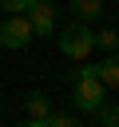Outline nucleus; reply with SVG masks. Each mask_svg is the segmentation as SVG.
<instances>
[{"label":"nucleus","instance_id":"obj_10","mask_svg":"<svg viewBox=\"0 0 119 127\" xmlns=\"http://www.w3.org/2000/svg\"><path fill=\"white\" fill-rule=\"evenodd\" d=\"M48 119H52V127H83V123H79L75 115H67V111H60V115H48Z\"/></svg>","mask_w":119,"mask_h":127},{"label":"nucleus","instance_id":"obj_9","mask_svg":"<svg viewBox=\"0 0 119 127\" xmlns=\"http://www.w3.org/2000/svg\"><path fill=\"white\" fill-rule=\"evenodd\" d=\"M95 48H99V52H119V32H115V28L95 32Z\"/></svg>","mask_w":119,"mask_h":127},{"label":"nucleus","instance_id":"obj_4","mask_svg":"<svg viewBox=\"0 0 119 127\" xmlns=\"http://www.w3.org/2000/svg\"><path fill=\"white\" fill-rule=\"evenodd\" d=\"M24 16H28V24H32L36 36H52L56 32V4L52 0H28Z\"/></svg>","mask_w":119,"mask_h":127},{"label":"nucleus","instance_id":"obj_8","mask_svg":"<svg viewBox=\"0 0 119 127\" xmlns=\"http://www.w3.org/2000/svg\"><path fill=\"white\" fill-rule=\"evenodd\" d=\"M91 115H95L103 127H119V107H115V103H107V99H103V103H99Z\"/></svg>","mask_w":119,"mask_h":127},{"label":"nucleus","instance_id":"obj_2","mask_svg":"<svg viewBox=\"0 0 119 127\" xmlns=\"http://www.w3.org/2000/svg\"><path fill=\"white\" fill-rule=\"evenodd\" d=\"M32 40H36V32H32V24H28V16H24V12H16V16H4V20H0V48L20 52V48H28Z\"/></svg>","mask_w":119,"mask_h":127},{"label":"nucleus","instance_id":"obj_3","mask_svg":"<svg viewBox=\"0 0 119 127\" xmlns=\"http://www.w3.org/2000/svg\"><path fill=\"white\" fill-rule=\"evenodd\" d=\"M71 99H75V107H79V111H95V107L107 99V87H103L95 75H79V79H75Z\"/></svg>","mask_w":119,"mask_h":127},{"label":"nucleus","instance_id":"obj_13","mask_svg":"<svg viewBox=\"0 0 119 127\" xmlns=\"http://www.w3.org/2000/svg\"><path fill=\"white\" fill-rule=\"evenodd\" d=\"M111 4H119V0H111Z\"/></svg>","mask_w":119,"mask_h":127},{"label":"nucleus","instance_id":"obj_12","mask_svg":"<svg viewBox=\"0 0 119 127\" xmlns=\"http://www.w3.org/2000/svg\"><path fill=\"white\" fill-rule=\"evenodd\" d=\"M16 127H52V119H24V123H16Z\"/></svg>","mask_w":119,"mask_h":127},{"label":"nucleus","instance_id":"obj_6","mask_svg":"<svg viewBox=\"0 0 119 127\" xmlns=\"http://www.w3.org/2000/svg\"><path fill=\"white\" fill-rule=\"evenodd\" d=\"M24 107H28V115H32V119H48V115H52V107H48V95H44V91H28V95H24Z\"/></svg>","mask_w":119,"mask_h":127},{"label":"nucleus","instance_id":"obj_7","mask_svg":"<svg viewBox=\"0 0 119 127\" xmlns=\"http://www.w3.org/2000/svg\"><path fill=\"white\" fill-rule=\"evenodd\" d=\"M67 8H71V16H75V20H83V24H87V20H95V16L103 12V0H71Z\"/></svg>","mask_w":119,"mask_h":127},{"label":"nucleus","instance_id":"obj_11","mask_svg":"<svg viewBox=\"0 0 119 127\" xmlns=\"http://www.w3.org/2000/svg\"><path fill=\"white\" fill-rule=\"evenodd\" d=\"M0 8H4V16H16V12L28 8V0H0Z\"/></svg>","mask_w":119,"mask_h":127},{"label":"nucleus","instance_id":"obj_5","mask_svg":"<svg viewBox=\"0 0 119 127\" xmlns=\"http://www.w3.org/2000/svg\"><path fill=\"white\" fill-rule=\"evenodd\" d=\"M95 79L103 87H119V52H107L99 64H95Z\"/></svg>","mask_w":119,"mask_h":127},{"label":"nucleus","instance_id":"obj_1","mask_svg":"<svg viewBox=\"0 0 119 127\" xmlns=\"http://www.w3.org/2000/svg\"><path fill=\"white\" fill-rule=\"evenodd\" d=\"M56 44H60V52L67 56V60H87L91 52H95V32H87V24L83 20H75V24H67L60 36H56Z\"/></svg>","mask_w":119,"mask_h":127}]
</instances>
